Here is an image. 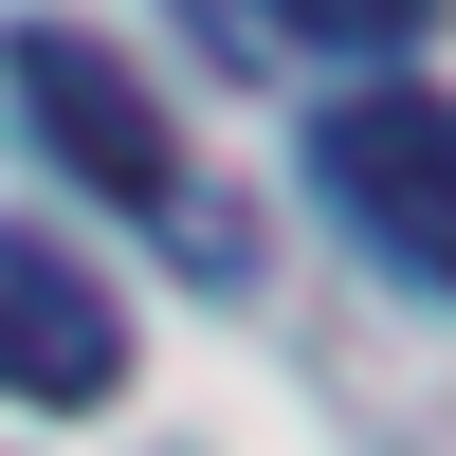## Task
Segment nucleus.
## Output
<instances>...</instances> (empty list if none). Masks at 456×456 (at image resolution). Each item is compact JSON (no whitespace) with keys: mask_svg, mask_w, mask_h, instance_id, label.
Returning <instances> with one entry per match:
<instances>
[{"mask_svg":"<svg viewBox=\"0 0 456 456\" xmlns=\"http://www.w3.org/2000/svg\"><path fill=\"white\" fill-rule=\"evenodd\" d=\"M274 37H347V55H402V37H438V0H274Z\"/></svg>","mask_w":456,"mask_h":456,"instance_id":"20e7f679","label":"nucleus"},{"mask_svg":"<svg viewBox=\"0 0 456 456\" xmlns=\"http://www.w3.org/2000/svg\"><path fill=\"white\" fill-rule=\"evenodd\" d=\"M311 183H329V219H347L384 274H420V292H456V92H347L311 128Z\"/></svg>","mask_w":456,"mask_h":456,"instance_id":"f03ea898","label":"nucleus"},{"mask_svg":"<svg viewBox=\"0 0 456 456\" xmlns=\"http://www.w3.org/2000/svg\"><path fill=\"white\" fill-rule=\"evenodd\" d=\"M19 128L55 146V183H92L110 219H146V238H183L201 274H238V256H256L238 219L201 201V165H183V128L146 110V73L110 55L92 19H37V37H19Z\"/></svg>","mask_w":456,"mask_h":456,"instance_id":"f257e3e1","label":"nucleus"},{"mask_svg":"<svg viewBox=\"0 0 456 456\" xmlns=\"http://www.w3.org/2000/svg\"><path fill=\"white\" fill-rule=\"evenodd\" d=\"M128 384V311H110V274L73 238H37V219H0V402H110Z\"/></svg>","mask_w":456,"mask_h":456,"instance_id":"7ed1b4c3","label":"nucleus"}]
</instances>
